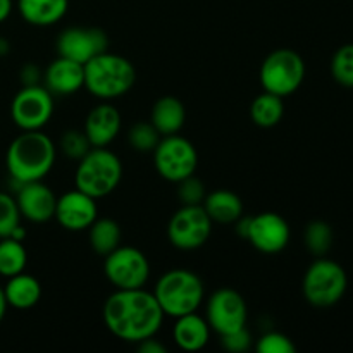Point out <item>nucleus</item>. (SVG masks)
<instances>
[{"label":"nucleus","mask_w":353,"mask_h":353,"mask_svg":"<svg viewBox=\"0 0 353 353\" xmlns=\"http://www.w3.org/2000/svg\"><path fill=\"white\" fill-rule=\"evenodd\" d=\"M221 345L228 352H247L252 347V334L248 333L247 327H241V330L221 336Z\"/></svg>","instance_id":"obj_34"},{"label":"nucleus","mask_w":353,"mask_h":353,"mask_svg":"<svg viewBox=\"0 0 353 353\" xmlns=\"http://www.w3.org/2000/svg\"><path fill=\"white\" fill-rule=\"evenodd\" d=\"M10 12H12V0H0V23H3Z\"/></svg>","instance_id":"obj_36"},{"label":"nucleus","mask_w":353,"mask_h":353,"mask_svg":"<svg viewBox=\"0 0 353 353\" xmlns=\"http://www.w3.org/2000/svg\"><path fill=\"white\" fill-rule=\"evenodd\" d=\"M331 74L338 85L353 88V43H347L334 52L331 59Z\"/></svg>","instance_id":"obj_28"},{"label":"nucleus","mask_w":353,"mask_h":353,"mask_svg":"<svg viewBox=\"0 0 353 353\" xmlns=\"http://www.w3.org/2000/svg\"><path fill=\"white\" fill-rule=\"evenodd\" d=\"M109 48V38L100 28L72 26L62 31L57 38V54L61 57L86 64L90 59Z\"/></svg>","instance_id":"obj_14"},{"label":"nucleus","mask_w":353,"mask_h":353,"mask_svg":"<svg viewBox=\"0 0 353 353\" xmlns=\"http://www.w3.org/2000/svg\"><path fill=\"white\" fill-rule=\"evenodd\" d=\"M202 205L212 223L234 224L243 216V202L236 193L230 190H216L207 193Z\"/></svg>","instance_id":"obj_23"},{"label":"nucleus","mask_w":353,"mask_h":353,"mask_svg":"<svg viewBox=\"0 0 353 353\" xmlns=\"http://www.w3.org/2000/svg\"><path fill=\"white\" fill-rule=\"evenodd\" d=\"M348 288L347 271L331 259L319 257L307 268L302 292L307 302L319 309L333 307L345 296Z\"/></svg>","instance_id":"obj_6"},{"label":"nucleus","mask_w":353,"mask_h":353,"mask_svg":"<svg viewBox=\"0 0 353 353\" xmlns=\"http://www.w3.org/2000/svg\"><path fill=\"white\" fill-rule=\"evenodd\" d=\"M154 295L162 312L176 319L199 312L205 299V286L200 276L190 269H171L159 278Z\"/></svg>","instance_id":"obj_4"},{"label":"nucleus","mask_w":353,"mask_h":353,"mask_svg":"<svg viewBox=\"0 0 353 353\" xmlns=\"http://www.w3.org/2000/svg\"><path fill=\"white\" fill-rule=\"evenodd\" d=\"M137 345H138V350H140L141 353H165L168 352V348H165L164 345H162L155 336L147 338V340L140 341V343H137Z\"/></svg>","instance_id":"obj_35"},{"label":"nucleus","mask_w":353,"mask_h":353,"mask_svg":"<svg viewBox=\"0 0 353 353\" xmlns=\"http://www.w3.org/2000/svg\"><path fill=\"white\" fill-rule=\"evenodd\" d=\"M259 353H295L296 347L286 334L278 333V331H269L261 340L257 341Z\"/></svg>","instance_id":"obj_33"},{"label":"nucleus","mask_w":353,"mask_h":353,"mask_svg":"<svg viewBox=\"0 0 353 353\" xmlns=\"http://www.w3.org/2000/svg\"><path fill=\"white\" fill-rule=\"evenodd\" d=\"M86 231H88V241L92 250L102 257L121 247L123 231H121L119 224L110 217H97L95 223Z\"/></svg>","instance_id":"obj_24"},{"label":"nucleus","mask_w":353,"mask_h":353,"mask_svg":"<svg viewBox=\"0 0 353 353\" xmlns=\"http://www.w3.org/2000/svg\"><path fill=\"white\" fill-rule=\"evenodd\" d=\"M305 72V61L299 52L292 48H278L264 59L259 78L264 92L285 99L302 86Z\"/></svg>","instance_id":"obj_7"},{"label":"nucleus","mask_w":353,"mask_h":353,"mask_svg":"<svg viewBox=\"0 0 353 353\" xmlns=\"http://www.w3.org/2000/svg\"><path fill=\"white\" fill-rule=\"evenodd\" d=\"M292 238L288 221L276 212H262L250 217L245 240L262 254L274 255L285 250Z\"/></svg>","instance_id":"obj_13"},{"label":"nucleus","mask_w":353,"mask_h":353,"mask_svg":"<svg viewBox=\"0 0 353 353\" xmlns=\"http://www.w3.org/2000/svg\"><path fill=\"white\" fill-rule=\"evenodd\" d=\"M283 116H285L283 97L274 95V93H261L255 97L250 105L252 121L261 128H274L276 124L281 123Z\"/></svg>","instance_id":"obj_25"},{"label":"nucleus","mask_w":353,"mask_h":353,"mask_svg":"<svg viewBox=\"0 0 353 353\" xmlns=\"http://www.w3.org/2000/svg\"><path fill=\"white\" fill-rule=\"evenodd\" d=\"M28 265V252L23 241L0 238V276L10 278L23 272Z\"/></svg>","instance_id":"obj_26"},{"label":"nucleus","mask_w":353,"mask_h":353,"mask_svg":"<svg viewBox=\"0 0 353 353\" xmlns=\"http://www.w3.org/2000/svg\"><path fill=\"white\" fill-rule=\"evenodd\" d=\"M43 81L52 95H72L85 88V69L79 62L59 55L45 69Z\"/></svg>","instance_id":"obj_18"},{"label":"nucleus","mask_w":353,"mask_h":353,"mask_svg":"<svg viewBox=\"0 0 353 353\" xmlns=\"http://www.w3.org/2000/svg\"><path fill=\"white\" fill-rule=\"evenodd\" d=\"M186 121V109L183 102L176 97H161L152 107L150 123L155 130L161 133V137H169L181 131Z\"/></svg>","instance_id":"obj_22"},{"label":"nucleus","mask_w":353,"mask_h":353,"mask_svg":"<svg viewBox=\"0 0 353 353\" xmlns=\"http://www.w3.org/2000/svg\"><path fill=\"white\" fill-rule=\"evenodd\" d=\"M205 319L212 333L219 336L247 327L248 307L241 293L233 288H221L209 296Z\"/></svg>","instance_id":"obj_12"},{"label":"nucleus","mask_w":353,"mask_h":353,"mask_svg":"<svg viewBox=\"0 0 353 353\" xmlns=\"http://www.w3.org/2000/svg\"><path fill=\"white\" fill-rule=\"evenodd\" d=\"M161 133L155 130L152 123H137L128 133V141L130 147L134 148L137 152L147 154V152H154L155 147L161 141Z\"/></svg>","instance_id":"obj_29"},{"label":"nucleus","mask_w":353,"mask_h":353,"mask_svg":"<svg viewBox=\"0 0 353 353\" xmlns=\"http://www.w3.org/2000/svg\"><path fill=\"white\" fill-rule=\"evenodd\" d=\"M123 179V162L107 147H93L78 161L74 188L93 199H103L119 186Z\"/></svg>","instance_id":"obj_5"},{"label":"nucleus","mask_w":353,"mask_h":353,"mask_svg":"<svg viewBox=\"0 0 353 353\" xmlns=\"http://www.w3.org/2000/svg\"><path fill=\"white\" fill-rule=\"evenodd\" d=\"M152 154H154L155 171L165 181H181L195 174L199 165V152L195 145L188 138L179 137L178 133L162 137Z\"/></svg>","instance_id":"obj_8"},{"label":"nucleus","mask_w":353,"mask_h":353,"mask_svg":"<svg viewBox=\"0 0 353 353\" xmlns=\"http://www.w3.org/2000/svg\"><path fill=\"white\" fill-rule=\"evenodd\" d=\"M333 228L324 221H312L307 224L303 241H305L307 250L316 257H324L333 247Z\"/></svg>","instance_id":"obj_27"},{"label":"nucleus","mask_w":353,"mask_h":353,"mask_svg":"<svg viewBox=\"0 0 353 353\" xmlns=\"http://www.w3.org/2000/svg\"><path fill=\"white\" fill-rule=\"evenodd\" d=\"M3 295H6L9 307H14L17 310L33 309L41 299V285L34 276L26 274L23 271L7 278Z\"/></svg>","instance_id":"obj_21"},{"label":"nucleus","mask_w":353,"mask_h":353,"mask_svg":"<svg viewBox=\"0 0 353 353\" xmlns=\"http://www.w3.org/2000/svg\"><path fill=\"white\" fill-rule=\"evenodd\" d=\"M17 207H19L21 217L34 224H43L54 217L57 196L52 192L50 186L40 181H30L19 185L16 195Z\"/></svg>","instance_id":"obj_16"},{"label":"nucleus","mask_w":353,"mask_h":353,"mask_svg":"<svg viewBox=\"0 0 353 353\" xmlns=\"http://www.w3.org/2000/svg\"><path fill=\"white\" fill-rule=\"evenodd\" d=\"M57 147L41 130L23 131L10 141L6 154L9 176L17 183L40 181L54 169Z\"/></svg>","instance_id":"obj_2"},{"label":"nucleus","mask_w":353,"mask_h":353,"mask_svg":"<svg viewBox=\"0 0 353 353\" xmlns=\"http://www.w3.org/2000/svg\"><path fill=\"white\" fill-rule=\"evenodd\" d=\"M103 272L116 290L145 288L150 278V262L147 255L134 247L121 245L105 255Z\"/></svg>","instance_id":"obj_9"},{"label":"nucleus","mask_w":353,"mask_h":353,"mask_svg":"<svg viewBox=\"0 0 353 353\" xmlns=\"http://www.w3.org/2000/svg\"><path fill=\"white\" fill-rule=\"evenodd\" d=\"M68 9L69 0H17L21 17L38 28L57 24L68 14Z\"/></svg>","instance_id":"obj_20"},{"label":"nucleus","mask_w":353,"mask_h":353,"mask_svg":"<svg viewBox=\"0 0 353 353\" xmlns=\"http://www.w3.org/2000/svg\"><path fill=\"white\" fill-rule=\"evenodd\" d=\"M123 128V117L117 107L110 103H99L88 112L85 119L86 138L92 147H109Z\"/></svg>","instance_id":"obj_17"},{"label":"nucleus","mask_w":353,"mask_h":353,"mask_svg":"<svg viewBox=\"0 0 353 353\" xmlns=\"http://www.w3.org/2000/svg\"><path fill=\"white\" fill-rule=\"evenodd\" d=\"M21 226V212L16 196L0 192V238H7Z\"/></svg>","instance_id":"obj_30"},{"label":"nucleus","mask_w":353,"mask_h":353,"mask_svg":"<svg viewBox=\"0 0 353 353\" xmlns=\"http://www.w3.org/2000/svg\"><path fill=\"white\" fill-rule=\"evenodd\" d=\"M61 150L68 155L72 161H79L81 157H85L90 150H92V143L86 138L85 131L79 130H68L64 131V134L61 137V143H59Z\"/></svg>","instance_id":"obj_31"},{"label":"nucleus","mask_w":353,"mask_h":353,"mask_svg":"<svg viewBox=\"0 0 353 353\" xmlns=\"http://www.w3.org/2000/svg\"><path fill=\"white\" fill-rule=\"evenodd\" d=\"M7 300H6V295H3V288L0 286V323L3 321V317H6V312H7Z\"/></svg>","instance_id":"obj_37"},{"label":"nucleus","mask_w":353,"mask_h":353,"mask_svg":"<svg viewBox=\"0 0 353 353\" xmlns=\"http://www.w3.org/2000/svg\"><path fill=\"white\" fill-rule=\"evenodd\" d=\"M209 323L199 312L185 314L181 317H176V324L172 327V340L181 350L185 352H199L207 347L210 340Z\"/></svg>","instance_id":"obj_19"},{"label":"nucleus","mask_w":353,"mask_h":353,"mask_svg":"<svg viewBox=\"0 0 353 353\" xmlns=\"http://www.w3.org/2000/svg\"><path fill=\"white\" fill-rule=\"evenodd\" d=\"M176 185H178V199L183 205H202L207 196V190L202 179L192 174Z\"/></svg>","instance_id":"obj_32"},{"label":"nucleus","mask_w":353,"mask_h":353,"mask_svg":"<svg viewBox=\"0 0 353 353\" xmlns=\"http://www.w3.org/2000/svg\"><path fill=\"white\" fill-rule=\"evenodd\" d=\"M212 224L203 205H183L169 219L168 240L178 250H196L207 243Z\"/></svg>","instance_id":"obj_10"},{"label":"nucleus","mask_w":353,"mask_h":353,"mask_svg":"<svg viewBox=\"0 0 353 353\" xmlns=\"http://www.w3.org/2000/svg\"><path fill=\"white\" fill-rule=\"evenodd\" d=\"M54 217L64 230L72 231V233L86 231L99 217L97 199L86 195L78 188L71 190V192L57 196Z\"/></svg>","instance_id":"obj_15"},{"label":"nucleus","mask_w":353,"mask_h":353,"mask_svg":"<svg viewBox=\"0 0 353 353\" xmlns=\"http://www.w3.org/2000/svg\"><path fill=\"white\" fill-rule=\"evenodd\" d=\"M103 324L119 340L140 343L161 331L165 314L154 292L145 288L116 290L102 309Z\"/></svg>","instance_id":"obj_1"},{"label":"nucleus","mask_w":353,"mask_h":353,"mask_svg":"<svg viewBox=\"0 0 353 353\" xmlns=\"http://www.w3.org/2000/svg\"><path fill=\"white\" fill-rule=\"evenodd\" d=\"M85 69V88L100 100H114L126 95L137 83L133 62L119 54L105 50L90 59Z\"/></svg>","instance_id":"obj_3"},{"label":"nucleus","mask_w":353,"mask_h":353,"mask_svg":"<svg viewBox=\"0 0 353 353\" xmlns=\"http://www.w3.org/2000/svg\"><path fill=\"white\" fill-rule=\"evenodd\" d=\"M54 116V95L45 86H23L10 102V117L23 131L41 130Z\"/></svg>","instance_id":"obj_11"}]
</instances>
